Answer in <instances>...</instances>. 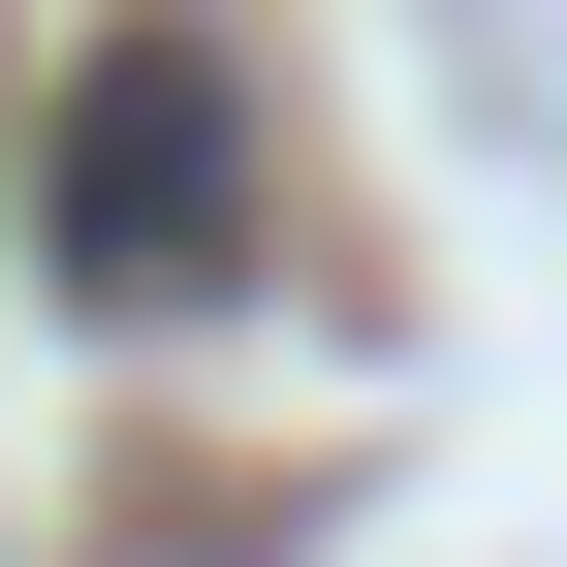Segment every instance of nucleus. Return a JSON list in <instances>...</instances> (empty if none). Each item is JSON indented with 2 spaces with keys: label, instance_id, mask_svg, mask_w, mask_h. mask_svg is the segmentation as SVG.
<instances>
[{
  "label": "nucleus",
  "instance_id": "obj_1",
  "mask_svg": "<svg viewBox=\"0 0 567 567\" xmlns=\"http://www.w3.org/2000/svg\"><path fill=\"white\" fill-rule=\"evenodd\" d=\"M32 284H63L95 347H158V316L252 284V63L189 32V0H126V32L32 95Z\"/></svg>",
  "mask_w": 567,
  "mask_h": 567
}]
</instances>
